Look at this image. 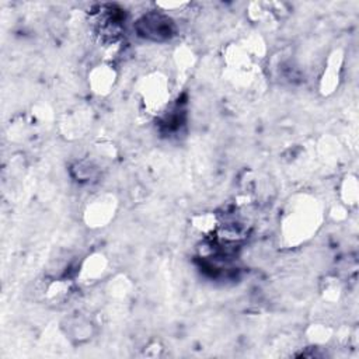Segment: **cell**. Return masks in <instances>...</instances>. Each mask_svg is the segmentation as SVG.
<instances>
[{
	"mask_svg": "<svg viewBox=\"0 0 359 359\" xmlns=\"http://www.w3.org/2000/svg\"><path fill=\"white\" fill-rule=\"evenodd\" d=\"M250 41L255 45V43H258V45H261L262 43V41H261V38L259 36H251L250 38ZM245 50H247V53L248 55H251V53H257V48L254 46V48H251V45H245V46H243ZM258 55V53H257Z\"/></svg>",
	"mask_w": 359,
	"mask_h": 359,
	"instance_id": "9",
	"label": "cell"
},
{
	"mask_svg": "<svg viewBox=\"0 0 359 359\" xmlns=\"http://www.w3.org/2000/svg\"><path fill=\"white\" fill-rule=\"evenodd\" d=\"M115 84V70L109 65L95 66L90 73V86L95 94H108Z\"/></svg>",
	"mask_w": 359,
	"mask_h": 359,
	"instance_id": "4",
	"label": "cell"
},
{
	"mask_svg": "<svg viewBox=\"0 0 359 359\" xmlns=\"http://www.w3.org/2000/svg\"><path fill=\"white\" fill-rule=\"evenodd\" d=\"M313 223H316V210H309L304 206V212L302 210V203L296 206V212L290 213L285 226L287 229V234L290 237L292 233H296L294 237H306L309 231H311Z\"/></svg>",
	"mask_w": 359,
	"mask_h": 359,
	"instance_id": "3",
	"label": "cell"
},
{
	"mask_svg": "<svg viewBox=\"0 0 359 359\" xmlns=\"http://www.w3.org/2000/svg\"><path fill=\"white\" fill-rule=\"evenodd\" d=\"M139 36L153 41L165 42L175 35V24L164 11H150L143 14L135 24Z\"/></svg>",
	"mask_w": 359,
	"mask_h": 359,
	"instance_id": "1",
	"label": "cell"
},
{
	"mask_svg": "<svg viewBox=\"0 0 359 359\" xmlns=\"http://www.w3.org/2000/svg\"><path fill=\"white\" fill-rule=\"evenodd\" d=\"M63 330L70 339L83 342L91 338L94 324L86 317H70L69 320H66V324H63Z\"/></svg>",
	"mask_w": 359,
	"mask_h": 359,
	"instance_id": "6",
	"label": "cell"
},
{
	"mask_svg": "<svg viewBox=\"0 0 359 359\" xmlns=\"http://www.w3.org/2000/svg\"><path fill=\"white\" fill-rule=\"evenodd\" d=\"M107 268V262L102 255H91L88 259L83 264L80 276L86 282H95L98 278L102 276L104 271Z\"/></svg>",
	"mask_w": 359,
	"mask_h": 359,
	"instance_id": "7",
	"label": "cell"
},
{
	"mask_svg": "<svg viewBox=\"0 0 359 359\" xmlns=\"http://www.w3.org/2000/svg\"><path fill=\"white\" fill-rule=\"evenodd\" d=\"M342 195L346 203H355L358 199V185L355 178H348L342 187Z\"/></svg>",
	"mask_w": 359,
	"mask_h": 359,
	"instance_id": "8",
	"label": "cell"
},
{
	"mask_svg": "<svg viewBox=\"0 0 359 359\" xmlns=\"http://www.w3.org/2000/svg\"><path fill=\"white\" fill-rule=\"evenodd\" d=\"M140 94L143 97V102L150 112H163L167 107V101L170 97L168 83L164 76L160 73H153L147 76L140 86Z\"/></svg>",
	"mask_w": 359,
	"mask_h": 359,
	"instance_id": "2",
	"label": "cell"
},
{
	"mask_svg": "<svg viewBox=\"0 0 359 359\" xmlns=\"http://www.w3.org/2000/svg\"><path fill=\"white\" fill-rule=\"evenodd\" d=\"M114 215V199L112 198H98L91 205H88L86 212V219L91 226H104Z\"/></svg>",
	"mask_w": 359,
	"mask_h": 359,
	"instance_id": "5",
	"label": "cell"
}]
</instances>
